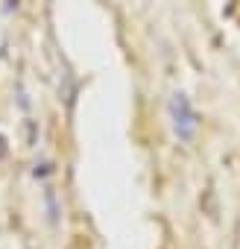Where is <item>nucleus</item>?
<instances>
[{
  "label": "nucleus",
  "instance_id": "1",
  "mask_svg": "<svg viewBox=\"0 0 240 249\" xmlns=\"http://www.w3.org/2000/svg\"><path fill=\"white\" fill-rule=\"evenodd\" d=\"M170 120H173V135L179 141H190L196 135L199 120H196V111H193V106H190V100L185 94H173V100H170Z\"/></svg>",
  "mask_w": 240,
  "mask_h": 249
}]
</instances>
